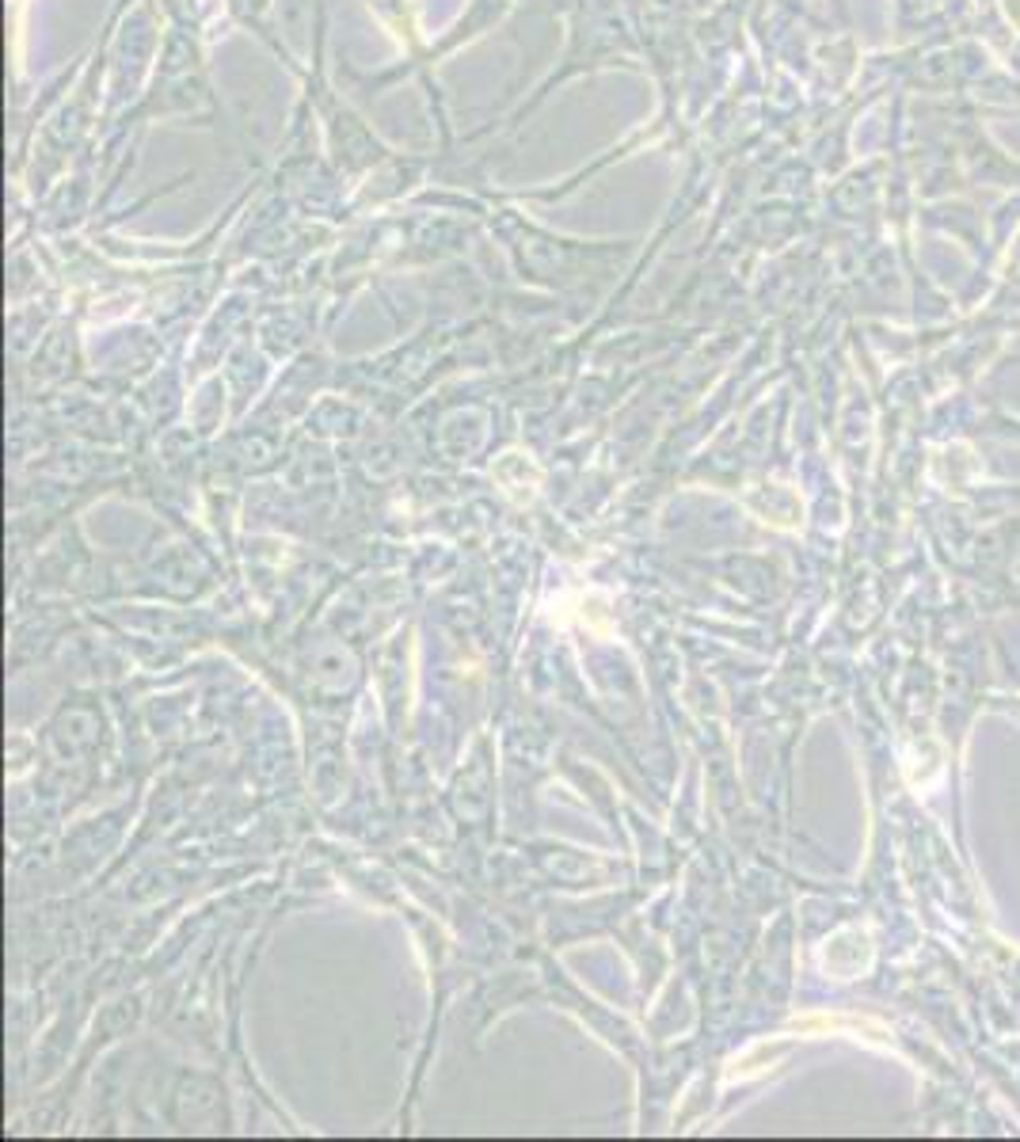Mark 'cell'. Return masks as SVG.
Segmentation results:
<instances>
[{"mask_svg":"<svg viewBox=\"0 0 1020 1142\" xmlns=\"http://www.w3.org/2000/svg\"><path fill=\"white\" fill-rule=\"evenodd\" d=\"M823 967L834 971L837 979H857L873 967V937L860 930H842L823 948Z\"/></svg>","mask_w":1020,"mask_h":1142,"instance_id":"1","label":"cell"}]
</instances>
